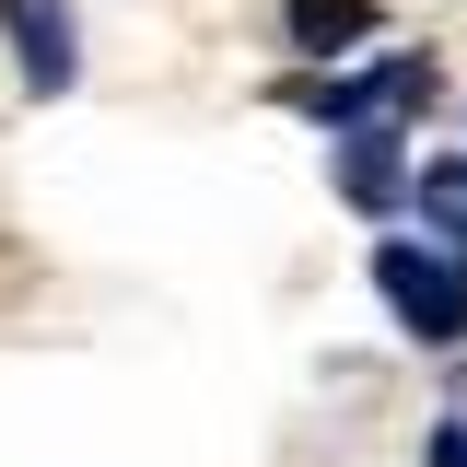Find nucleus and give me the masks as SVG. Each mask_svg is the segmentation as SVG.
<instances>
[{
	"label": "nucleus",
	"mask_w": 467,
	"mask_h": 467,
	"mask_svg": "<svg viewBox=\"0 0 467 467\" xmlns=\"http://www.w3.org/2000/svg\"><path fill=\"white\" fill-rule=\"evenodd\" d=\"M374 292L398 304L409 339H432V350H456V339H467V269H456V257H432V245L386 234V245H374Z\"/></svg>",
	"instance_id": "1"
},
{
	"label": "nucleus",
	"mask_w": 467,
	"mask_h": 467,
	"mask_svg": "<svg viewBox=\"0 0 467 467\" xmlns=\"http://www.w3.org/2000/svg\"><path fill=\"white\" fill-rule=\"evenodd\" d=\"M0 36L24 58V94H70V82H82V24H70V0H0Z\"/></svg>",
	"instance_id": "2"
},
{
	"label": "nucleus",
	"mask_w": 467,
	"mask_h": 467,
	"mask_svg": "<svg viewBox=\"0 0 467 467\" xmlns=\"http://www.w3.org/2000/svg\"><path fill=\"white\" fill-rule=\"evenodd\" d=\"M409 187H420V164H409L398 129H350V140H339V199H350V211L386 223V211H409Z\"/></svg>",
	"instance_id": "3"
},
{
	"label": "nucleus",
	"mask_w": 467,
	"mask_h": 467,
	"mask_svg": "<svg viewBox=\"0 0 467 467\" xmlns=\"http://www.w3.org/2000/svg\"><path fill=\"white\" fill-rule=\"evenodd\" d=\"M374 12H386V0H281L292 47H316V58H350L362 36H374Z\"/></svg>",
	"instance_id": "4"
},
{
	"label": "nucleus",
	"mask_w": 467,
	"mask_h": 467,
	"mask_svg": "<svg viewBox=\"0 0 467 467\" xmlns=\"http://www.w3.org/2000/svg\"><path fill=\"white\" fill-rule=\"evenodd\" d=\"M409 211H420V223H444L467 245V152H444V164H420V187H409Z\"/></svg>",
	"instance_id": "5"
},
{
	"label": "nucleus",
	"mask_w": 467,
	"mask_h": 467,
	"mask_svg": "<svg viewBox=\"0 0 467 467\" xmlns=\"http://www.w3.org/2000/svg\"><path fill=\"white\" fill-rule=\"evenodd\" d=\"M432 467H467V420H444V432H432Z\"/></svg>",
	"instance_id": "6"
}]
</instances>
